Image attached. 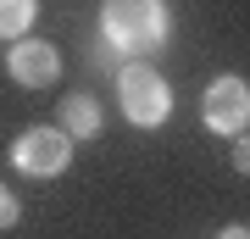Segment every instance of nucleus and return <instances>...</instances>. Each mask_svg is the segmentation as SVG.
<instances>
[{
	"label": "nucleus",
	"mask_w": 250,
	"mask_h": 239,
	"mask_svg": "<svg viewBox=\"0 0 250 239\" xmlns=\"http://www.w3.org/2000/svg\"><path fill=\"white\" fill-rule=\"evenodd\" d=\"M62 117H67V139H95L100 133V100L95 95H72L62 106Z\"/></svg>",
	"instance_id": "obj_6"
},
{
	"label": "nucleus",
	"mask_w": 250,
	"mask_h": 239,
	"mask_svg": "<svg viewBox=\"0 0 250 239\" xmlns=\"http://www.w3.org/2000/svg\"><path fill=\"white\" fill-rule=\"evenodd\" d=\"M34 17H39V0H0V39L17 44L34 28Z\"/></svg>",
	"instance_id": "obj_7"
},
{
	"label": "nucleus",
	"mask_w": 250,
	"mask_h": 239,
	"mask_svg": "<svg viewBox=\"0 0 250 239\" xmlns=\"http://www.w3.org/2000/svg\"><path fill=\"white\" fill-rule=\"evenodd\" d=\"M17 217H22V206H17V195H11L6 184H0V228H17Z\"/></svg>",
	"instance_id": "obj_8"
},
{
	"label": "nucleus",
	"mask_w": 250,
	"mask_h": 239,
	"mask_svg": "<svg viewBox=\"0 0 250 239\" xmlns=\"http://www.w3.org/2000/svg\"><path fill=\"white\" fill-rule=\"evenodd\" d=\"M6 72H11L22 89H50L56 72H62V62H56V50H50L45 39H17L11 56H6Z\"/></svg>",
	"instance_id": "obj_5"
},
{
	"label": "nucleus",
	"mask_w": 250,
	"mask_h": 239,
	"mask_svg": "<svg viewBox=\"0 0 250 239\" xmlns=\"http://www.w3.org/2000/svg\"><path fill=\"white\" fill-rule=\"evenodd\" d=\"M217 239H250V234H245V222H233V228H223Z\"/></svg>",
	"instance_id": "obj_9"
},
{
	"label": "nucleus",
	"mask_w": 250,
	"mask_h": 239,
	"mask_svg": "<svg viewBox=\"0 0 250 239\" xmlns=\"http://www.w3.org/2000/svg\"><path fill=\"white\" fill-rule=\"evenodd\" d=\"M100 28L117 56H145L167 39V6L161 0H106Z\"/></svg>",
	"instance_id": "obj_1"
},
{
	"label": "nucleus",
	"mask_w": 250,
	"mask_h": 239,
	"mask_svg": "<svg viewBox=\"0 0 250 239\" xmlns=\"http://www.w3.org/2000/svg\"><path fill=\"white\" fill-rule=\"evenodd\" d=\"M200 117H206V128L233 133V139H239V133H245V123H250V84L239 78V72L217 78L211 89H206V100H200Z\"/></svg>",
	"instance_id": "obj_4"
},
{
	"label": "nucleus",
	"mask_w": 250,
	"mask_h": 239,
	"mask_svg": "<svg viewBox=\"0 0 250 239\" xmlns=\"http://www.w3.org/2000/svg\"><path fill=\"white\" fill-rule=\"evenodd\" d=\"M11 161L28 173V178H56V173H67V161H72V139L62 128H22L17 133V145H11Z\"/></svg>",
	"instance_id": "obj_3"
},
{
	"label": "nucleus",
	"mask_w": 250,
	"mask_h": 239,
	"mask_svg": "<svg viewBox=\"0 0 250 239\" xmlns=\"http://www.w3.org/2000/svg\"><path fill=\"white\" fill-rule=\"evenodd\" d=\"M117 106H123V117L134 128H161L167 111H172V89H167V78H161L156 67L128 62L123 78H117Z\"/></svg>",
	"instance_id": "obj_2"
}]
</instances>
